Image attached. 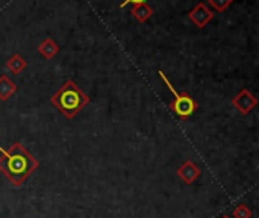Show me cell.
<instances>
[{"instance_id":"cell-12","label":"cell","mask_w":259,"mask_h":218,"mask_svg":"<svg viewBox=\"0 0 259 218\" xmlns=\"http://www.w3.org/2000/svg\"><path fill=\"white\" fill-rule=\"evenodd\" d=\"M252 211L246 205H240L234 209V217L235 218H252Z\"/></svg>"},{"instance_id":"cell-8","label":"cell","mask_w":259,"mask_h":218,"mask_svg":"<svg viewBox=\"0 0 259 218\" xmlns=\"http://www.w3.org/2000/svg\"><path fill=\"white\" fill-rule=\"evenodd\" d=\"M59 50H61V47H59L58 42L53 41L52 38H44V39L39 42V46H38L39 55H42L46 59H52L53 56H56V55L59 53Z\"/></svg>"},{"instance_id":"cell-13","label":"cell","mask_w":259,"mask_h":218,"mask_svg":"<svg viewBox=\"0 0 259 218\" xmlns=\"http://www.w3.org/2000/svg\"><path fill=\"white\" fill-rule=\"evenodd\" d=\"M146 0H123V3H121V8H124L127 3H134V5H137V3H144Z\"/></svg>"},{"instance_id":"cell-7","label":"cell","mask_w":259,"mask_h":218,"mask_svg":"<svg viewBox=\"0 0 259 218\" xmlns=\"http://www.w3.org/2000/svg\"><path fill=\"white\" fill-rule=\"evenodd\" d=\"M131 14H132V17H134L138 23H146V21L153 15V8L149 6L146 2H144V3H137V5L132 6Z\"/></svg>"},{"instance_id":"cell-5","label":"cell","mask_w":259,"mask_h":218,"mask_svg":"<svg viewBox=\"0 0 259 218\" xmlns=\"http://www.w3.org/2000/svg\"><path fill=\"white\" fill-rule=\"evenodd\" d=\"M214 12L205 5V3H197L190 12H188V18L199 27L203 29L206 27L212 20H214Z\"/></svg>"},{"instance_id":"cell-4","label":"cell","mask_w":259,"mask_h":218,"mask_svg":"<svg viewBox=\"0 0 259 218\" xmlns=\"http://www.w3.org/2000/svg\"><path fill=\"white\" fill-rule=\"evenodd\" d=\"M258 105V99L249 91V90H241L234 99H232V106L243 115L250 114L255 106Z\"/></svg>"},{"instance_id":"cell-3","label":"cell","mask_w":259,"mask_h":218,"mask_svg":"<svg viewBox=\"0 0 259 218\" xmlns=\"http://www.w3.org/2000/svg\"><path fill=\"white\" fill-rule=\"evenodd\" d=\"M158 74H159V77L162 79V82L167 85V88L171 91V94H173V97H175L173 102L170 103V109H171L179 118H182V120H187L188 117H191V115L196 112V109H197V102H196L188 93H179L178 90H175V86L171 85V82L168 80L167 74H165L162 70H159Z\"/></svg>"},{"instance_id":"cell-10","label":"cell","mask_w":259,"mask_h":218,"mask_svg":"<svg viewBox=\"0 0 259 218\" xmlns=\"http://www.w3.org/2000/svg\"><path fill=\"white\" fill-rule=\"evenodd\" d=\"M6 68L11 70L14 74H18V73H21V71L26 68V61H24V58H23L21 55L14 53V55L6 61Z\"/></svg>"},{"instance_id":"cell-1","label":"cell","mask_w":259,"mask_h":218,"mask_svg":"<svg viewBox=\"0 0 259 218\" xmlns=\"http://www.w3.org/2000/svg\"><path fill=\"white\" fill-rule=\"evenodd\" d=\"M38 167L39 162L36 158L29 153L21 143L15 141L8 150L0 147V173L11 182L12 187H21Z\"/></svg>"},{"instance_id":"cell-6","label":"cell","mask_w":259,"mask_h":218,"mask_svg":"<svg viewBox=\"0 0 259 218\" xmlns=\"http://www.w3.org/2000/svg\"><path fill=\"white\" fill-rule=\"evenodd\" d=\"M178 176L185 182V184H193L197 181V178L200 176V168L193 162V161H187L184 162L179 168H178Z\"/></svg>"},{"instance_id":"cell-2","label":"cell","mask_w":259,"mask_h":218,"mask_svg":"<svg viewBox=\"0 0 259 218\" xmlns=\"http://www.w3.org/2000/svg\"><path fill=\"white\" fill-rule=\"evenodd\" d=\"M50 103L68 120H73L88 103L90 97L71 79L65 80L62 86L50 97Z\"/></svg>"},{"instance_id":"cell-9","label":"cell","mask_w":259,"mask_h":218,"mask_svg":"<svg viewBox=\"0 0 259 218\" xmlns=\"http://www.w3.org/2000/svg\"><path fill=\"white\" fill-rule=\"evenodd\" d=\"M15 93H17V85L6 74H2L0 76V100L2 102L9 100Z\"/></svg>"},{"instance_id":"cell-11","label":"cell","mask_w":259,"mask_h":218,"mask_svg":"<svg viewBox=\"0 0 259 218\" xmlns=\"http://www.w3.org/2000/svg\"><path fill=\"white\" fill-rule=\"evenodd\" d=\"M234 0H208V3L217 11V12H225Z\"/></svg>"},{"instance_id":"cell-14","label":"cell","mask_w":259,"mask_h":218,"mask_svg":"<svg viewBox=\"0 0 259 218\" xmlns=\"http://www.w3.org/2000/svg\"><path fill=\"white\" fill-rule=\"evenodd\" d=\"M222 218H231V217H228V215H223V217Z\"/></svg>"}]
</instances>
